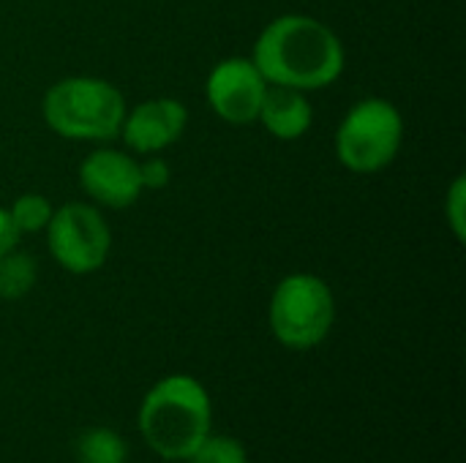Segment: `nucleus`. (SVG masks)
<instances>
[{
  "instance_id": "nucleus-5",
  "label": "nucleus",
  "mask_w": 466,
  "mask_h": 463,
  "mask_svg": "<svg viewBox=\"0 0 466 463\" xmlns=\"http://www.w3.org/2000/svg\"><path fill=\"white\" fill-rule=\"evenodd\" d=\"M404 142L401 112L385 98L358 101L336 131V156L355 175H374L390 166Z\"/></svg>"
},
{
  "instance_id": "nucleus-8",
  "label": "nucleus",
  "mask_w": 466,
  "mask_h": 463,
  "mask_svg": "<svg viewBox=\"0 0 466 463\" xmlns=\"http://www.w3.org/2000/svg\"><path fill=\"white\" fill-rule=\"evenodd\" d=\"M79 186L96 205L112 207V210L131 207L145 191L139 180V161L112 147L93 150L82 161Z\"/></svg>"
},
{
  "instance_id": "nucleus-15",
  "label": "nucleus",
  "mask_w": 466,
  "mask_h": 463,
  "mask_svg": "<svg viewBox=\"0 0 466 463\" xmlns=\"http://www.w3.org/2000/svg\"><path fill=\"white\" fill-rule=\"evenodd\" d=\"M445 218H448V226L453 229L456 240H464L466 237V180L464 177H456L451 191H448V199H445Z\"/></svg>"
},
{
  "instance_id": "nucleus-16",
  "label": "nucleus",
  "mask_w": 466,
  "mask_h": 463,
  "mask_svg": "<svg viewBox=\"0 0 466 463\" xmlns=\"http://www.w3.org/2000/svg\"><path fill=\"white\" fill-rule=\"evenodd\" d=\"M172 172H169V164L158 156H150L139 164V180H142V188H150V191H158L169 183Z\"/></svg>"
},
{
  "instance_id": "nucleus-13",
  "label": "nucleus",
  "mask_w": 466,
  "mask_h": 463,
  "mask_svg": "<svg viewBox=\"0 0 466 463\" xmlns=\"http://www.w3.org/2000/svg\"><path fill=\"white\" fill-rule=\"evenodd\" d=\"M52 205L44 194H22L14 199V205L8 207L11 224L14 229L22 232H44L49 218H52Z\"/></svg>"
},
{
  "instance_id": "nucleus-9",
  "label": "nucleus",
  "mask_w": 466,
  "mask_h": 463,
  "mask_svg": "<svg viewBox=\"0 0 466 463\" xmlns=\"http://www.w3.org/2000/svg\"><path fill=\"white\" fill-rule=\"evenodd\" d=\"M188 123V109L177 98H147L126 109L120 136L137 156H153L172 147Z\"/></svg>"
},
{
  "instance_id": "nucleus-1",
  "label": "nucleus",
  "mask_w": 466,
  "mask_h": 463,
  "mask_svg": "<svg viewBox=\"0 0 466 463\" xmlns=\"http://www.w3.org/2000/svg\"><path fill=\"white\" fill-rule=\"evenodd\" d=\"M254 65L268 85L322 90L333 85L347 63L341 38L319 19L284 14L265 25L254 44Z\"/></svg>"
},
{
  "instance_id": "nucleus-17",
  "label": "nucleus",
  "mask_w": 466,
  "mask_h": 463,
  "mask_svg": "<svg viewBox=\"0 0 466 463\" xmlns=\"http://www.w3.org/2000/svg\"><path fill=\"white\" fill-rule=\"evenodd\" d=\"M16 240H19V232L11 224L8 207H0V257L8 254L11 248H16Z\"/></svg>"
},
{
  "instance_id": "nucleus-7",
  "label": "nucleus",
  "mask_w": 466,
  "mask_h": 463,
  "mask_svg": "<svg viewBox=\"0 0 466 463\" xmlns=\"http://www.w3.org/2000/svg\"><path fill=\"white\" fill-rule=\"evenodd\" d=\"M265 90L268 82L248 57H227L216 63L205 82L210 109L232 126H248L257 120Z\"/></svg>"
},
{
  "instance_id": "nucleus-10",
  "label": "nucleus",
  "mask_w": 466,
  "mask_h": 463,
  "mask_svg": "<svg viewBox=\"0 0 466 463\" xmlns=\"http://www.w3.org/2000/svg\"><path fill=\"white\" fill-rule=\"evenodd\" d=\"M257 120L265 126V131L270 136H276L281 142H295L311 128L314 109H311V101L303 90L268 85Z\"/></svg>"
},
{
  "instance_id": "nucleus-3",
  "label": "nucleus",
  "mask_w": 466,
  "mask_h": 463,
  "mask_svg": "<svg viewBox=\"0 0 466 463\" xmlns=\"http://www.w3.org/2000/svg\"><path fill=\"white\" fill-rule=\"evenodd\" d=\"M44 123L71 142H109L126 117L123 93L98 76H68L55 82L41 101Z\"/></svg>"
},
{
  "instance_id": "nucleus-11",
  "label": "nucleus",
  "mask_w": 466,
  "mask_h": 463,
  "mask_svg": "<svg viewBox=\"0 0 466 463\" xmlns=\"http://www.w3.org/2000/svg\"><path fill=\"white\" fill-rule=\"evenodd\" d=\"M38 278V265L30 254L11 248L0 257V300L25 297Z\"/></svg>"
},
{
  "instance_id": "nucleus-2",
  "label": "nucleus",
  "mask_w": 466,
  "mask_h": 463,
  "mask_svg": "<svg viewBox=\"0 0 466 463\" xmlns=\"http://www.w3.org/2000/svg\"><path fill=\"white\" fill-rule=\"evenodd\" d=\"M137 420L145 445L158 458L188 461L213 426L210 393L188 374L164 377L147 390Z\"/></svg>"
},
{
  "instance_id": "nucleus-6",
  "label": "nucleus",
  "mask_w": 466,
  "mask_h": 463,
  "mask_svg": "<svg viewBox=\"0 0 466 463\" xmlns=\"http://www.w3.org/2000/svg\"><path fill=\"white\" fill-rule=\"evenodd\" d=\"M44 232L52 259L74 276H87L104 267L112 248L109 224L96 205L85 202H68L52 210Z\"/></svg>"
},
{
  "instance_id": "nucleus-4",
  "label": "nucleus",
  "mask_w": 466,
  "mask_h": 463,
  "mask_svg": "<svg viewBox=\"0 0 466 463\" xmlns=\"http://www.w3.org/2000/svg\"><path fill=\"white\" fill-rule=\"evenodd\" d=\"M268 322L281 347L295 352L314 349L333 330L336 297L319 276L292 273L273 289Z\"/></svg>"
},
{
  "instance_id": "nucleus-14",
  "label": "nucleus",
  "mask_w": 466,
  "mask_h": 463,
  "mask_svg": "<svg viewBox=\"0 0 466 463\" xmlns=\"http://www.w3.org/2000/svg\"><path fill=\"white\" fill-rule=\"evenodd\" d=\"M188 463H248V453L246 445L235 437L208 434L205 442L188 456Z\"/></svg>"
},
{
  "instance_id": "nucleus-12",
  "label": "nucleus",
  "mask_w": 466,
  "mask_h": 463,
  "mask_svg": "<svg viewBox=\"0 0 466 463\" xmlns=\"http://www.w3.org/2000/svg\"><path fill=\"white\" fill-rule=\"evenodd\" d=\"M76 458L79 463H126L128 445L109 428H93L76 442Z\"/></svg>"
}]
</instances>
